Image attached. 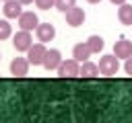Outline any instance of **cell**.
<instances>
[{"mask_svg": "<svg viewBox=\"0 0 132 123\" xmlns=\"http://www.w3.org/2000/svg\"><path fill=\"white\" fill-rule=\"evenodd\" d=\"M45 53H47V47H45V43L39 41V43H35V45L29 47V51H27V59H29L31 66H43Z\"/></svg>", "mask_w": 132, "mask_h": 123, "instance_id": "cell-1", "label": "cell"}, {"mask_svg": "<svg viewBox=\"0 0 132 123\" xmlns=\"http://www.w3.org/2000/svg\"><path fill=\"white\" fill-rule=\"evenodd\" d=\"M80 61L78 59H62V64L58 66V76L60 78H76L80 76Z\"/></svg>", "mask_w": 132, "mask_h": 123, "instance_id": "cell-2", "label": "cell"}, {"mask_svg": "<svg viewBox=\"0 0 132 123\" xmlns=\"http://www.w3.org/2000/svg\"><path fill=\"white\" fill-rule=\"evenodd\" d=\"M118 68H120V61H118L116 53H113V55H103V57L99 59V72H101L103 76H113V74L118 72Z\"/></svg>", "mask_w": 132, "mask_h": 123, "instance_id": "cell-3", "label": "cell"}, {"mask_svg": "<svg viewBox=\"0 0 132 123\" xmlns=\"http://www.w3.org/2000/svg\"><path fill=\"white\" fill-rule=\"evenodd\" d=\"M12 45L16 51H29V47L33 45V37H31V31H19L14 37H12Z\"/></svg>", "mask_w": 132, "mask_h": 123, "instance_id": "cell-4", "label": "cell"}, {"mask_svg": "<svg viewBox=\"0 0 132 123\" xmlns=\"http://www.w3.org/2000/svg\"><path fill=\"white\" fill-rule=\"evenodd\" d=\"M113 53H116V57L120 59H126V57H130L132 55V41L130 39H126V37H122V39H118L116 43H113Z\"/></svg>", "mask_w": 132, "mask_h": 123, "instance_id": "cell-5", "label": "cell"}, {"mask_svg": "<svg viewBox=\"0 0 132 123\" xmlns=\"http://www.w3.org/2000/svg\"><path fill=\"white\" fill-rule=\"evenodd\" d=\"M64 14H66V23H68L70 27H80V25L85 23V10L78 8L76 4H74L72 8H68Z\"/></svg>", "mask_w": 132, "mask_h": 123, "instance_id": "cell-6", "label": "cell"}, {"mask_svg": "<svg viewBox=\"0 0 132 123\" xmlns=\"http://www.w3.org/2000/svg\"><path fill=\"white\" fill-rule=\"evenodd\" d=\"M37 25H39V18L33 10H27L19 16V27L23 31H33V29H37Z\"/></svg>", "mask_w": 132, "mask_h": 123, "instance_id": "cell-7", "label": "cell"}, {"mask_svg": "<svg viewBox=\"0 0 132 123\" xmlns=\"http://www.w3.org/2000/svg\"><path fill=\"white\" fill-rule=\"evenodd\" d=\"M29 59H25V57H14L12 61H10V74L14 76V78H23V76H27V72H29Z\"/></svg>", "mask_w": 132, "mask_h": 123, "instance_id": "cell-8", "label": "cell"}, {"mask_svg": "<svg viewBox=\"0 0 132 123\" xmlns=\"http://www.w3.org/2000/svg\"><path fill=\"white\" fill-rule=\"evenodd\" d=\"M35 35H37V41L47 43V41H52V39H54L56 29H54V25H50V23H39V25H37V29H35Z\"/></svg>", "mask_w": 132, "mask_h": 123, "instance_id": "cell-9", "label": "cell"}, {"mask_svg": "<svg viewBox=\"0 0 132 123\" xmlns=\"http://www.w3.org/2000/svg\"><path fill=\"white\" fill-rule=\"evenodd\" d=\"M2 12H4L6 18H19V16L23 14V4H21L19 0H6Z\"/></svg>", "mask_w": 132, "mask_h": 123, "instance_id": "cell-10", "label": "cell"}, {"mask_svg": "<svg viewBox=\"0 0 132 123\" xmlns=\"http://www.w3.org/2000/svg\"><path fill=\"white\" fill-rule=\"evenodd\" d=\"M60 64H62V53L58 49H47L45 59H43V68L45 70H58Z\"/></svg>", "mask_w": 132, "mask_h": 123, "instance_id": "cell-11", "label": "cell"}, {"mask_svg": "<svg viewBox=\"0 0 132 123\" xmlns=\"http://www.w3.org/2000/svg\"><path fill=\"white\" fill-rule=\"evenodd\" d=\"M72 57L78 59V61H87V59L91 57V49H89L87 41H85V43H76V45L72 47Z\"/></svg>", "mask_w": 132, "mask_h": 123, "instance_id": "cell-12", "label": "cell"}, {"mask_svg": "<svg viewBox=\"0 0 132 123\" xmlns=\"http://www.w3.org/2000/svg\"><path fill=\"white\" fill-rule=\"evenodd\" d=\"M101 72H99V66L97 64H93V61H82V66H80V76L82 78H95V76H99Z\"/></svg>", "mask_w": 132, "mask_h": 123, "instance_id": "cell-13", "label": "cell"}, {"mask_svg": "<svg viewBox=\"0 0 132 123\" xmlns=\"http://www.w3.org/2000/svg\"><path fill=\"white\" fill-rule=\"evenodd\" d=\"M118 18H120L122 25L132 27V4H122L118 8Z\"/></svg>", "mask_w": 132, "mask_h": 123, "instance_id": "cell-14", "label": "cell"}, {"mask_svg": "<svg viewBox=\"0 0 132 123\" xmlns=\"http://www.w3.org/2000/svg\"><path fill=\"white\" fill-rule=\"evenodd\" d=\"M87 45H89V49H91V53H99L101 49H103V39L99 37V35H91L89 39H87Z\"/></svg>", "mask_w": 132, "mask_h": 123, "instance_id": "cell-15", "label": "cell"}, {"mask_svg": "<svg viewBox=\"0 0 132 123\" xmlns=\"http://www.w3.org/2000/svg\"><path fill=\"white\" fill-rule=\"evenodd\" d=\"M10 35H12V29H10V23L2 18V20H0V41H2V39H8Z\"/></svg>", "mask_w": 132, "mask_h": 123, "instance_id": "cell-16", "label": "cell"}, {"mask_svg": "<svg viewBox=\"0 0 132 123\" xmlns=\"http://www.w3.org/2000/svg\"><path fill=\"white\" fill-rule=\"evenodd\" d=\"M74 2H76V0H56V8H58L60 12H66L68 8L74 6Z\"/></svg>", "mask_w": 132, "mask_h": 123, "instance_id": "cell-17", "label": "cell"}, {"mask_svg": "<svg viewBox=\"0 0 132 123\" xmlns=\"http://www.w3.org/2000/svg\"><path fill=\"white\" fill-rule=\"evenodd\" d=\"M39 10H50L52 6H56V0H35Z\"/></svg>", "mask_w": 132, "mask_h": 123, "instance_id": "cell-18", "label": "cell"}, {"mask_svg": "<svg viewBox=\"0 0 132 123\" xmlns=\"http://www.w3.org/2000/svg\"><path fill=\"white\" fill-rule=\"evenodd\" d=\"M124 70H126V74H128V76H132V55H130V57H126Z\"/></svg>", "mask_w": 132, "mask_h": 123, "instance_id": "cell-19", "label": "cell"}, {"mask_svg": "<svg viewBox=\"0 0 132 123\" xmlns=\"http://www.w3.org/2000/svg\"><path fill=\"white\" fill-rule=\"evenodd\" d=\"M111 4H118V6H122V4H126V0H109Z\"/></svg>", "mask_w": 132, "mask_h": 123, "instance_id": "cell-20", "label": "cell"}, {"mask_svg": "<svg viewBox=\"0 0 132 123\" xmlns=\"http://www.w3.org/2000/svg\"><path fill=\"white\" fill-rule=\"evenodd\" d=\"M19 2H21V4H31L33 0H19Z\"/></svg>", "mask_w": 132, "mask_h": 123, "instance_id": "cell-21", "label": "cell"}, {"mask_svg": "<svg viewBox=\"0 0 132 123\" xmlns=\"http://www.w3.org/2000/svg\"><path fill=\"white\" fill-rule=\"evenodd\" d=\"M87 2H91V4H97V2H101V0H87Z\"/></svg>", "mask_w": 132, "mask_h": 123, "instance_id": "cell-22", "label": "cell"}, {"mask_svg": "<svg viewBox=\"0 0 132 123\" xmlns=\"http://www.w3.org/2000/svg\"><path fill=\"white\" fill-rule=\"evenodd\" d=\"M4 2H6V0H4Z\"/></svg>", "mask_w": 132, "mask_h": 123, "instance_id": "cell-23", "label": "cell"}]
</instances>
